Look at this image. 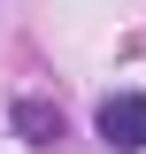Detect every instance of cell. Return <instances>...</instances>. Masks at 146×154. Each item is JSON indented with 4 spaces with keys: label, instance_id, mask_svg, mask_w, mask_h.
I'll use <instances>...</instances> for the list:
<instances>
[{
    "label": "cell",
    "instance_id": "1",
    "mask_svg": "<svg viewBox=\"0 0 146 154\" xmlns=\"http://www.w3.org/2000/svg\"><path fill=\"white\" fill-rule=\"evenodd\" d=\"M100 146L108 154H146V93H108L100 100Z\"/></svg>",
    "mask_w": 146,
    "mask_h": 154
},
{
    "label": "cell",
    "instance_id": "2",
    "mask_svg": "<svg viewBox=\"0 0 146 154\" xmlns=\"http://www.w3.org/2000/svg\"><path fill=\"white\" fill-rule=\"evenodd\" d=\"M8 123H16L23 146H54V139H62V108H54V100H16Z\"/></svg>",
    "mask_w": 146,
    "mask_h": 154
}]
</instances>
